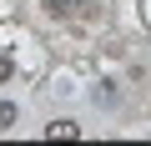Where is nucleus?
Here are the masks:
<instances>
[{"label":"nucleus","instance_id":"nucleus-1","mask_svg":"<svg viewBox=\"0 0 151 146\" xmlns=\"http://www.w3.org/2000/svg\"><path fill=\"white\" fill-rule=\"evenodd\" d=\"M76 136H81L76 121H50V126H45V141H76Z\"/></svg>","mask_w":151,"mask_h":146},{"label":"nucleus","instance_id":"nucleus-4","mask_svg":"<svg viewBox=\"0 0 151 146\" xmlns=\"http://www.w3.org/2000/svg\"><path fill=\"white\" fill-rule=\"evenodd\" d=\"M10 76H15V60H10V55H0V81H10Z\"/></svg>","mask_w":151,"mask_h":146},{"label":"nucleus","instance_id":"nucleus-2","mask_svg":"<svg viewBox=\"0 0 151 146\" xmlns=\"http://www.w3.org/2000/svg\"><path fill=\"white\" fill-rule=\"evenodd\" d=\"M10 126H15V106H10V101H0V131H10Z\"/></svg>","mask_w":151,"mask_h":146},{"label":"nucleus","instance_id":"nucleus-3","mask_svg":"<svg viewBox=\"0 0 151 146\" xmlns=\"http://www.w3.org/2000/svg\"><path fill=\"white\" fill-rule=\"evenodd\" d=\"M40 5H45L50 15H65V10H70V0H40Z\"/></svg>","mask_w":151,"mask_h":146}]
</instances>
